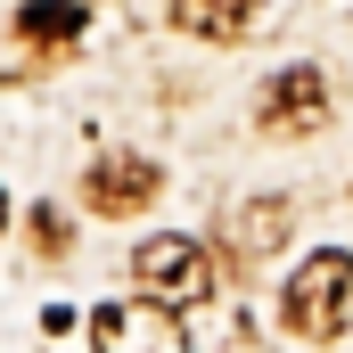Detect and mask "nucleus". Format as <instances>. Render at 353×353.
<instances>
[{
    "mask_svg": "<svg viewBox=\"0 0 353 353\" xmlns=\"http://www.w3.org/2000/svg\"><path fill=\"white\" fill-rule=\"evenodd\" d=\"M345 312H353V255L321 247V255H304V263L288 271V288H279V321H288L296 337L329 345V337H345Z\"/></svg>",
    "mask_w": 353,
    "mask_h": 353,
    "instance_id": "f257e3e1",
    "label": "nucleus"
},
{
    "mask_svg": "<svg viewBox=\"0 0 353 353\" xmlns=\"http://www.w3.org/2000/svg\"><path fill=\"white\" fill-rule=\"evenodd\" d=\"M90 345L99 353H189V337H181L173 304L123 296V304H99V312H90Z\"/></svg>",
    "mask_w": 353,
    "mask_h": 353,
    "instance_id": "f03ea898",
    "label": "nucleus"
},
{
    "mask_svg": "<svg viewBox=\"0 0 353 353\" xmlns=\"http://www.w3.org/2000/svg\"><path fill=\"white\" fill-rule=\"evenodd\" d=\"M132 279L157 296V304H205V288H214V263H205V247L197 239H140V255H132Z\"/></svg>",
    "mask_w": 353,
    "mask_h": 353,
    "instance_id": "7ed1b4c3",
    "label": "nucleus"
},
{
    "mask_svg": "<svg viewBox=\"0 0 353 353\" xmlns=\"http://www.w3.org/2000/svg\"><path fill=\"white\" fill-rule=\"evenodd\" d=\"M157 189H165L157 157H132V148H115V157H90V173H83L90 214H107V222H123V214L157 205Z\"/></svg>",
    "mask_w": 353,
    "mask_h": 353,
    "instance_id": "20e7f679",
    "label": "nucleus"
},
{
    "mask_svg": "<svg viewBox=\"0 0 353 353\" xmlns=\"http://www.w3.org/2000/svg\"><path fill=\"white\" fill-rule=\"evenodd\" d=\"M263 132H321L329 123V74L321 66H279L263 83Z\"/></svg>",
    "mask_w": 353,
    "mask_h": 353,
    "instance_id": "39448f33",
    "label": "nucleus"
},
{
    "mask_svg": "<svg viewBox=\"0 0 353 353\" xmlns=\"http://www.w3.org/2000/svg\"><path fill=\"white\" fill-rule=\"evenodd\" d=\"M263 17V0H173V25L197 41H247Z\"/></svg>",
    "mask_w": 353,
    "mask_h": 353,
    "instance_id": "423d86ee",
    "label": "nucleus"
},
{
    "mask_svg": "<svg viewBox=\"0 0 353 353\" xmlns=\"http://www.w3.org/2000/svg\"><path fill=\"white\" fill-rule=\"evenodd\" d=\"M17 25H25L33 41H74V33L90 25V8H74V0H25Z\"/></svg>",
    "mask_w": 353,
    "mask_h": 353,
    "instance_id": "0eeeda50",
    "label": "nucleus"
},
{
    "mask_svg": "<svg viewBox=\"0 0 353 353\" xmlns=\"http://www.w3.org/2000/svg\"><path fill=\"white\" fill-rule=\"evenodd\" d=\"M33 222H41V247H66V214H58V205H41Z\"/></svg>",
    "mask_w": 353,
    "mask_h": 353,
    "instance_id": "6e6552de",
    "label": "nucleus"
},
{
    "mask_svg": "<svg viewBox=\"0 0 353 353\" xmlns=\"http://www.w3.org/2000/svg\"><path fill=\"white\" fill-rule=\"evenodd\" d=\"M0 230H8V197H0Z\"/></svg>",
    "mask_w": 353,
    "mask_h": 353,
    "instance_id": "1a4fd4ad",
    "label": "nucleus"
}]
</instances>
